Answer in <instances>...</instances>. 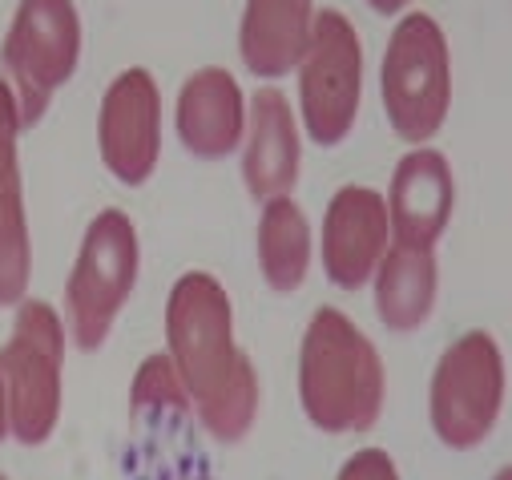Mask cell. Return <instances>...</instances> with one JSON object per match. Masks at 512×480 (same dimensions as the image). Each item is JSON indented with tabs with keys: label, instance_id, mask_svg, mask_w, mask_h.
<instances>
[{
	"label": "cell",
	"instance_id": "13",
	"mask_svg": "<svg viewBox=\"0 0 512 480\" xmlns=\"http://www.w3.org/2000/svg\"><path fill=\"white\" fill-rule=\"evenodd\" d=\"M303 166V138H299V117L275 85L259 89L250 97V122L242 142V182L250 198L271 202L287 198L299 182Z\"/></svg>",
	"mask_w": 512,
	"mask_h": 480
},
{
	"label": "cell",
	"instance_id": "16",
	"mask_svg": "<svg viewBox=\"0 0 512 480\" xmlns=\"http://www.w3.org/2000/svg\"><path fill=\"white\" fill-rule=\"evenodd\" d=\"M375 311L383 327L392 331H416L428 323L436 295H440V263L436 247H404L392 243L375 271Z\"/></svg>",
	"mask_w": 512,
	"mask_h": 480
},
{
	"label": "cell",
	"instance_id": "7",
	"mask_svg": "<svg viewBox=\"0 0 512 480\" xmlns=\"http://www.w3.org/2000/svg\"><path fill=\"white\" fill-rule=\"evenodd\" d=\"M65 323L41 303L25 299L13 319V335L0 347V376L9 388L13 440L37 448L61 420V372H65Z\"/></svg>",
	"mask_w": 512,
	"mask_h": 480
},
{
	"label": "cell",
	"instance_id": "11",
	"mask_svg": "<svg viewBox=\"0 0 512 480\" xmlns=\"http://www.w3.org/2000/svg\"><path fill=\"white\" fill-rule=\"evenodd\" d=\"M388 214H392V243L404 247H436L456 206V178L440 150L416 146L392 170L388 186Z\"/></svg>",
	"mask_w": 512,
	"mask_h": 480
},
{
	"label": "cell",
	"instance_id": "6",
	"mask_svg": "<svg viewBox=\"0 0 512 480\" xmlns=\"http://www.w3.org/2000/svg\"><path fill=\"white\" fill-rule=\"evenodd\" d=\"M81 61V17L73 0H21L0 45V77L9 81L21 126L33 130L53 93Z\"/></svg>",
	"mask_w": 512,
	"mask_h": 480
},
{
	"label": "cell",
	"instance_id": "3",
	"mask_svg": "<svg viewBox=\"0 0 512 480\" xmlns=\"http://www.w3.org/2000/svg\"><path fill=\"white\" fill-rule=\"evenodd\" d=\"M383 113L408 146H428L452 109V53L436 17L408 13L383 49L379 65Z\"/></svg>",
	"mask_w": 512,
	"mask_h": 480
},
{
	"label": "cell",
	"instance_id": "14",
	"mask_svg": "<svg viewBox=\"0 0 512 480\" xmlns=\"http://www.w3.org/2000/svg\"><path fill=\"white\" fill-rule=\"evenodd\" d=\"M21 109L0 77V307H21L33 275V238H29V214H25V190H21Z\"/></svg>",
	"mask_w": 512,
	"mask_h": 480
},
{
	"label": "cell",
	"instance_id": "18",
	"mask_svg": "<svg viewBox=\"0 0 512 480\" xmlns=\"http://www.w3.org/2000/svg\"><path fill=\"white\" fill-rule=\"evenodd\" d=\"M130 404H134V412H146V408H174V412H186V408H194V404H190V392H186V384H182V376H178V368H174V359H170V351H166V355H150L146 364L138 368Z\"/></svg>",
	"mask_w": 512,
	"mask_h": 480
},
{
	"label": "cell",
	"instance_id": "21",
	"mask_svg": "<svg viewBox=\"0 0 512 480\" xmlns=\"http://www.w3.org/2000/svg\"><path fill=\"white\" fill-rule=\"evenodd\" d=\"M367 5H371L379 17H396V13H404L408 0H367Z\"/></svg>",
	"mask_w": 512,
	"mask_h": 480
},
{
	"label": "cell",
	"instance_id": "5",
	"mask_svg": "<svg viewBox=\"0 0 512 480\" xmlns=\"http://www.w3.org/2000/svg\"><path fill=\"white\" fill-rule=\"evenodd\" d=\"M508 368L504 351L488 331H468L448 351L428 384V420L444 448H480L504 412Z\"/></svg>",
	"mask_w": 512,
	"mask_h": 480
},
{
	"label": "cell",
	"instance_id": "17",
	"mask_svg": "<svg viewBox=\"0 0 512 480\" xmlns=\"http://www.w3.org/2000/svg\"><path fill=\"white\" fill-rule=\"evenodd\" d=\"M254 247H259V271L271 291L291 295L303 287L311 271V222L291 194L263 202Z\"/></svg>",
	"mask_w": 512,
	"mask_h": 480
},
{
	"label": "cell",
	"instance_id": "20",
	"mask_svg": "<svg viewBox=\"0 0 512 480\" xmlns=\"http://www.w3.org/2000/svg\"><path fill=\"white\" fill-rule=\"evenodd\" d=\"M5 436H13V412H9V388H5V376H0V444Z\"/></svg>",
	"mask_w": 512,
	"mask_h": 480
},
{
	"label": "cell",
	"instance_id": "1",
	"mask_svg": "<svg viewBox=\"0 0 512 480\" xmlns=\"http://www.w3.org/2000/svg\"><path fill=\"white\" fill-rule=\"evenodd\" d=\"M166 351L202 428L222 444H238L259 416V372L234 343L230 295L214 275L186 271L170 287Z\"/></svg>",
	"mask_w": 512,
	"mask_h": 480
},
{
	"label": "cell",
	"instance_id": "22",
	"mask_svg": "<svg viewBox=\"0 0 512 480\" xmlns=\"http://www.w3.org/2000/svg\"><path fill=\"white\" fill-rule=\"evenodd\" d=\"M492 480H512V464H504V468H496V472H492Z\"/></svg>",
	"mask_w": 512,
	"mask_h": 480
},
{
	"label": "cell",
	"instance_id": "9",
	"mask_svg": "<svg viewBox=\"0 0 512 480\" xmlns=\"http://www.w3.org/2000/svg\"><path fill=\"white\" fill-rule=\"evenodd\" d=\"M97 150L121 186H142L162 158V93L150 69L134 65L109 81L97 109Z\"/></svg>",
	"mask_w": 512,
	"mask_h": 480
},
{
	"label": "cell",
	"instance_id": "8",
	"mask_svg": "<svg viewBox=\"0 0 512 480\" xmlns=\"http://www.w3.org/2000/svg\"><path fill=\"white\" fill-rule=\"evenodd\" d=\"M363 97V45L355 25L339 9L315 17L311 49L299 65V117L315 146H339Z\"/></svg>",
	"mask_w": 512,
	"mask_h": 480
},
{
	"label": "cell",
	"instance_id": "2",
	"mask_svg": "<svg viewBox=\"0 0 512 480\" xmlns=\"http://www.w3.org/2000/svg\"><path fill=\"white\" fill-rule=\"evenodd\" d=\"M388 396V376L375 343L339 307H319L299 347L303 416L331 436L375 428Z\"/></svg>",
	"mask_w": 512,
	"mask_h": 480
},
{
	"label": "cell",
	"instance_id": "15",
	"mask_svg": "<svg viewBox=\"0 0 512 480\" xmlns=\"http://www.w3.org/2000/svg\"><path fill=\"white\" fill-rule=\"evenodd\" d=\"M315 5L311 0H246L238 25V53L242 65L263 77H287L303 65L311 37H315Z\"/></svg>",
	"mask_w": 512,
	"mask_h": 480
},
{
	"label": "cell",
	"instance_id": "12",
	"mask_svg": "<svg viewBox=\"0 0 512 480\" xmlns=\"http://www.w3.org/2000/svg\"><path fill=\"white\" fill-rule=\"evenodd\" d=\"M246 122H250V101L242 97L234 73L206 65L186 77L174 105V126H178V142L194 158L218 162L242 150Z\"/></svg>",
	"mask_w": 512,
	"mask_h": 480
},
{
	"label": "cell",
	"instance_id": "4",
	"mask_svg": "<svg viewBox=\"0 0 512 480\" xmlns=\"http://www.w3.org/2000/svg\"><path fill=\"white\" fill-rule=\"evenodd\" d=\"M138 267L142 247L134 218L117 206H105L85 226L77 263L65 283V327L81 351H97L109 339L121 307L134 295Z\"/></svg>",
	"mask_w": 512,
	"mask_h": 480
},
{
	"label": "cell",
	"instance_id": "19",
	"mask_svg": "<svg viewBox=\"0 0 512 480\" xmlns=\"http://www.w3.org/2000/svg\"><path fill=\"white\" fill-rule=\"evenodd\" d=\"M335 480H400V468H396V460L383 452V448H359L339 468Z\"/></svg>",
	"mask_w": 512,
	"mask_h": 480
},
{
	"label": "cell",
	"instance_id": "10",
	"mask_svg": "<svg viewBox=\"0 0 512 480\" xmlns=\"http://www.w3.org/2000/svg\"><path fill=\"white\" fill-rule=\"evenodd\" d=\"M388 251H392L388 198L371 186L335 190L323 214V234H319L323 275L343 291H359L375 279Z\"/></svg>",
	"mask_w": 512,
	"mask_h": 480
},
{
	"label": "cell",
	"instance_id": "23",
	"mask_svg": "<svg viewBox=\"0 0 512 480\" xmlns=\"http://www.w3.org/2000/svg\"><path fill=\"white\" fill-rule=\"evenodd\" d=\"M0 480H9V476H0Z\"/></svg>",
	"mask_w": 512,
	"mask_h": 480
}]
</instances>
